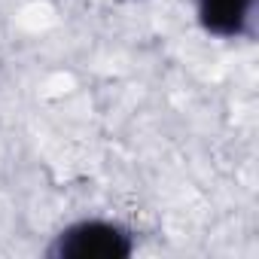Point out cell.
I'll return each instance as SVG.
<instances>
[{
    "instance_id": "2",
    "label": "cell",
    "mask_w": 259,
    "mask_h": 259,
    "mask_svg": "<svg viewBox=\"0 0 259 259\" xmlns=\"http://www.w3.org/2000/svg\"><path fill=\"white\" fill-rule=\"evenodd\" d=\"M253 0H198L201 25L217 37H238L247 28Z\"/></svg>"
},
{
    "instance_id": "1",
    "label": "cell",
    "mask_w": 259,
    "mask_h": 259,
    "mask_svg": "<svg viewBox=\"0 0 259 259\" xmlns=\"http://www.w3.org/2000/svg\"><path fill=\"white\" fill-rule=\"evenodd\" d=\"M52 253L64 259H119L132 253V235L113 223L92 220L61 232Z\"/></svg>"
}]
</instances>
